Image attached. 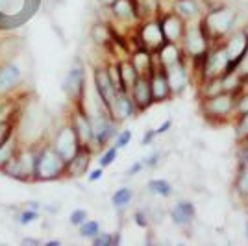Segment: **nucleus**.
I'll use <instances>...</instances> for the list:
<instances>
[{"instance_id":"7ed1b4c3","label":"nucleus","mask_w":248,"mask_h":246,"mask_svg":"<svg viewBox=\"0 0 248 246\" xmlns=\"http://www.w3.org/2000/svg\"><path fill=\"white\" fill-rule=\"evenodd\" d=\"M91 126H93V141H91V152L104 150L109 143H113L115 135L119 134L117 121L109 113L102 109L100 113H91Z\"/></svg>"},{"instance_id":"2eb2a0df","label":"nucleus","mask_w":248,"mask_h":246,"mask_svg":"<svg viewBox=\"0 0 248 246\" xmlns=\"http://www.w3.org/2000/svg\"><path fill=\"white\" fill-rule=\"evenodd\" d=\"M132 94V100H134L137 113H145L148 108H152V91H150V80L146 74H139L137 80H135L134 87L130 89Z\"/></svg>"},{"instance_id":"dca6fc26","label":"nucleus","mask_w":248,"mask_h":246,"mask_svg":"<svg viewBox=\"0 0 248 246\" xmlns=\"http://www.w3.org/2000/svg\"><path fill=\"white\" fill-rule=\"evenodd\" d=\"M161 24V31H163V37H165V41L169 43H182L184 39V33H186V26L187 22L182 19V17H178L174 11H170V13H167L163 15V19L159 21Z\"/></svg>"},{"instance_id":"f704fd0d","label":"nucleus","mask_w":248,"mask_h":246,"mask_svg":"<svg viewBox=\"0 0 248 246\" xmlns=\"http://www.w3.org/2000/svg\"><path fill=\"white\" fill-rule=\"evenodd\" d=\"M132 132L130 130H119V134L115 135V139H113V144L119 148V150H123V148H126V146H130V143H132Z\"/></svg>"},{"instance_id":"473e14b6","label":"nucleus","mask_w":248,"mask_h":246,"mask_svg":"<svg viewBox=\"0 0 248 246\" xmlns=\"http://www.w3.org/2000/svg\"><path fill=\"white\" fill-rule=\"evenodd\" d=\"M235 139L241 144L248 141V113H243V115L237 117V123H235Z\"/></svg>"},{"instance_id":"4be33fe9","label":"nucleus","mask_w":248,"mask_h":246,"mask_svg":"<svg viewBox=\"0 0 248 246\" xmlns=\"http://www.w3.org/2000/svg\"><path fill=\"white\" fill-rule=\"evenodd\" d=\"M155 52H157V54H155V60H157V63H159L163 69H169V67H172V65H176L178 62L184 60V58H182V48H180L178 43L165 41Z\"/></svg>"},{"instance_id":"58836bf2","label":"nucleus","mask_w":248,"mask_h":246,"mask_svg":"<svg viewBox=\"0 0 248 246\" xmlns=\"http://www.w3.org/2000/svg\"><path fill=\"white\" fill-rule=\"evenodd\" d=\"M235 111H237V115L248 113V91H245L241 96H237V100H235Z\"/></svg>"},{"instance_id":"09e8293b","label":"nucleus","mask_w":248,"mask_h":246,"mask_svg":"<svg viewBox=\"0 0 248 246\" xmlns=\"http://www.w3.org/2000/svg\"><path fill=\"white\" fill-rule=\"evenodd\" d=\"M96 2H98L102 8H111V6H113L117 0H96Z\"/></svg>"},{"instance_id":"a211bd4d","label":"nucleus","mask_w":248,"mask_h":246,"mask_svg":"<svg viewBox=\"0 0 248 246\" xmlns=\"http://www.w3.org/2000/svg\"><path fill=\"white\" fill-rule=\"evenodd\" d=\"M170 222L178 228H189V226L195 222V216H197V209L195 204L191 200H180L172 205L170 209Z\"/></svg>"},{"instance_id":"de8ad7c7","label":"nucleus","mask_w":248,"mask_h":246,"mask_svg":"<svg viewBox=\"0 0 248 246\" xmlns=\"http://www.w3.org/2000/svg\"><path fill=\"white\" fill-rule=\"evenodd\" d=\"M21 245H41V241H39V239H33V237H24V239H22L21 241Z\"/></svg>"},{"instance_id":"cd10ccee","label":"nucleus","mask_w":248,"mask_h":246,"mask_svg":"<svg viewBox=\"0 0 248 246\" xmlns=\"http://www.w3.org/2000/svg\"><path fill=\"white\" fill-rule=\"evenodd\" d=\"M91 39L100 46H109L113 41V31L106 22H94L91 28Z\"/></svg>"},{"instance_id":"412c9836","label":"nucleus","mask_w":248,"mask_h":246,"mask_svg":"<svg viewBox=\"0 0 248 246\" xmlns=\"http://www.w3.org/2000/svg\"><path fill=\"white\" fill-rule=\"evenodd\" d=\"M91 157H93V152L89 148L82 146L73 159L67 163V172H65V178H80L85 172H89V167H91Z\"/></svg>"},{"instance_id":"a878e982","label":"nucleus","mask_w":248,"mask_h":246,"mask_svg":"<svg viewBox=\"0 0 248 246\" xmlns=\"http://www.w3.org/2000/svg\"><path fill=\"white\" fill-rule=\"evenodd\" d=\"M2 174L10 176V178H13V180H19V182H31V176L30 172L26 170V167L22 165L21 161V155L17 154L11 161H8V163L2 167V170H0Z\"/></svg>"},{"instance_id":"5701e85b","label":"nucleus","mask_w":248,"mask_h":246,"mask_svg":"<svg viewBox=\"0 0 248 246\" xmlns=\"http://www.w3.org/2000/svg\"><path fill=\"white\" fill-rule=\"evenodd\" d=\"M172 11L186 22H193L202 15V6L198 4V0H174Z\"/></svg>"},{"instance_id":"c756f323","label":"nucleus","mask_w":248,"mask_h":246,"mask_svg":"<svg viewBox=\"0 0 248 246\" xmlns=\"http://www.w3.org/2000/svg\"><path fill=\"white\" fill-rule=\"evenodd\" d=\"M146 189H148L154 196H159V198H170V196L174 195L172 184H170V182H167V180H163V178L148 180Z\"/></svg>"},{"instance_id":"f03ea898","label":"nucleus","mask_w":248,"mask_h":246,"mask_svg":"<svg viewBox=\"0 0 248 246\" xmlns=\"http://www.w3.org/2000/svg\"><path fill=\"white\" fill-rule=\"evenodd\" d=\"M235 22H237V11L230 6H220V8H215V10L211 8L207 11L204 19L200 21V24L206 31L207 39L209 37L222 39L233 30Z\"/></svg>"},{"instance_id":"bb28decb","label":"nucleus","mask_w":248,"mask_h":246,"mask_svg":"<svg viewBox=\"0 0 248 246\" xmlns=\"http://www.w3.org/2000/svg\"><path fill=\"white\" fill-rule=\"evenodd\" d=\"M21 146L22 144H21V139H19L17 132L11 135L4 144H0V170H2V167L8 163V161H11L15 155L19 154Z\"/></svg>"},{"instance_id":"8fccbe9b","label":"nucleus","mask_w":248,"mask_h":246,"mask_svg":"<svg viewBox=\"0 0 248 246\" xmlns=\"http://www.w3.org/2000/svg\"><path fill=\"white\" fill-rule=\"evenodd\" d=\"M46 245H48V246H58V245H60V241H48Z\"/></svg>"},{"instance_id":"0eeeda50","label":"nucleus","mask_w":248,"mask_h":246,"mask_svg":"<svg viewBox=\"0 0 248 246\" xmlns=\"http://www.w3.org/2000/svg\"><path fill=\"white\" fill-rule=\"evenodd\" d=\"M93 83L94 89H96V94L100 98V104L106 111L109 113L111 108H113V102L117 98V85L113 83L111 76H109V71H108V65H98L93 69Z\"/></svg>"},{"instance_id":"a19ab883","label":"nucleus","mask_w":248,"mask_h":246,"mask_svg":"<svg viewBox=\"0 0 248 246\" xmlns=\"http://www.w3.org/2000/svg\"><path fill=\"white\" fill-rule=\"evenodd\" d=\"M134 222L139 226V228H148V224H150V218L146 216L145 211H135Z\"/></svg>"},{"instance_id":"9b49d317","label":"nucleus","mask_w":248,"mask_h":246,"mask_svg":"<svg viewBox=\"0 0 248 246\" xmlns=\"http://www.w3.org/2000/svg\"><path fill=\"white\" fill-rule=\"evenodd\" d=\"M71 126L76 132V137L82 146L91 150V141H93V126H91V117L89 113L83 109L80 104H76V108L71 113Z\"/></svg>"},{"instance_id":"79ce46f5","label":"nucleus","mask_w":248,"mask_h":246,"mask_svg":"<svg viewBox=\"0 0 248 246\" xmlns=\"http://www.w3.org/2000/svg\"><path fill=\"white\" fill-rule=\"evenodd\" d=\"M143 169H145V163H143V159H141V161H135V163L132 165L130 169H128V172H126V176H130V178H132V176L139 174V172H141Z\"/></svg>"},{"instance_id":"ea45409f","label":"nucleus","mask_w":248,"mask_h":246,"mask_svg":"<svg viewBox=\"0 0 248 246\" xmlns=\"http://www.w3.org/2000/svg\"><path fill=\"white\" fill-rule=\"evenodd\" d=\"M161 161V154L159 152H152L150 155L143 157V163H145V169H155Z\"/></svg>"},{"instance_id":"e433bc0d","label":"nucleus","mask_w":248,"mask_h":246,"mask_svg":"<svg viewBox=\"0 0 248 246\" xmlns=\"http://www.w3.org/2000/svg\"><path fill=\"white\" fill-rule=\"evenodd\" d=\"M15 132H17L15 121H11V123H0V144L6 143Z\"/></svg>"},{"instance_id":"b1692460","label":"nucleus","mask_w":248,"mask_h":246,"mask_svg":"<svg viewBox=\"0 0 248 246\" xmlns=\"http://www.w3.org/2000/svg\"><path fill=\"white\" fill-rule=\"evenodd\" d=\"M130 62L134 63V67L137 69L139 74H146V76L152 72V69H154V65H155L152 50H148L145 46H141L139 50H135L134 54H132V58H130Z\"/></svg>"},{"instance_id":"aec40b11","label":"nucleus","mask_w":248,"mask_h":246,"mask_svg":"<svg viewBox=\"0 0 248 246\" xmlns=\"http://www.w3.org/2000/svg\"><path fill=\"white\" fill-rule=\"evenodd\" d=\"M109 10L115 21H119L121 24H132V22L141 21V13L137 10L135 0H117Z\"/></svg>"},{"instance_id":"603ef678","label":"nucleus","mask_w":248,"mask_h":246,"mask_svg":"<svg viewBox=\"0 0 248 246\" xmlns=\"http://www.w3.org/2000/svg\"><path fill=\"white\" fill-rule=\"evenodd\" d=\"M245 237H247V241H248V222H247V226H245Z\"/></svg>"},{"instance_id":"f257e3e1","label":"nucleus","mask_w":248,"mask_h":246,"mask_svg":"<svg viewBox=\"0 0 248 246\" xmlns=\"http://www.w3.org/2000/svg\"><path fill=\"white\" fill-rule=\"evenodd\" d=\"M67 172V161L56 152L52 143H39L35 148L33 182H56Z\"/></svg>"},{"instance_id":"f3484780","label":"nucleus","mask_w":248,"mask_h":246,"mask_svg":"<svg viewBox=\"0 0 248 246\" xmlns=\"http://www.w3.org/2000/svg\"><path fill=\"white\" fill-rule=\"evenodd\" d=\"M135 113H137V108H135L134 100H132V94L126 91L117 92V98H115L109 115L113 117L117 123H124V121L134 119Z\"/></svg>"},{"instance_id":"1a4fd4ad","label":"nucleus","mask_w":248,"mask_h":246,"mask_svg":"<svg viewBox=\"0 0 248 246\" xmlns=\"http://www.w3.org/2000/svg\"><path fill=\"white\" fill-rule=\"evenodd\" d=\"M224 50H226V56H228V71L226 74L230 72H237L239 65L241 62L245 60V56H247L248 52V39L247 35L243 33V31H233V33H230L228 35V39L224 41ZM224 74V76H226Z\"/></svg>"},{"instance_id":"20e7f679","label":"nucleus","mask_w":248,"mask_h":246,"mask_svg":"<svg viewBox=\"0 0 248 246\" xmlns=\"http://www.w3.org/2000/svg\"><path fill=\"white\" fill-rule=\"evenodd\" d=\"M235 100L237 94L230 91H222L213 96H207L202 100V111L206 117H211L213 121H224L235 111Z\"/></svg>"},{"instance_id":"49530a36","label":"nucleus","mask_w":248,"mask_h":246,"mask_svg":"<svg viewBox=\"0 0 248 246\" xmlns=\"http://www.w3.org/2000/svg\"><path fill=\"white\" fill-rule=\"evenodd\" d=\"M170 126H172V121H165V123L161 124V126L155 130V132H157V135H163L165 132H169V130H170Z\"/></svg>"},{"instance_id":"4468645a","label":"nucleus","mask_w":248,"mask_h":246,"mask_svg":"<svg viewBox=\"0 0 248 246\" xmlns=\"http://www.w3.org/2000/svg\"><path fill=\"white\" fill-rule=\"evenodd\" d=\"M22 82V71L17 63H0V96L11 94Z\"/></svg>"},{"instance_id":"423d86ee","label":"nucleus","mask_w":248,"mask_h":246,"mask_svg":"<svg viewBox=\"0 0 248 246\" xmlns=\"http://www.w3.org/2000/svg\"><path fill=\"white\" fill-rule=\"evenodd\" d=\"M83 91H85V67L80 58H76L63 80V92L73 104L82 102Z\"/></svg>"},{"instance_id":"6ab92c4d","label":"nucleus","mask_w":248,"mask_h":246,"mask_svg":"<svg viewBox=\"0 0 248 246\" xmlns=\"http://www.w3.org/2000/svg\"><path fill=\"white\" fill-rule=\"evenodd\" d=\"M167 71V80H169V85H170V91L174 96H180L182 92L186 91L187 82H189V72H187V65L186 60L178 62L176 65L165 69Z\"/></svg>"},{"instance_id":"37998d69","label":"nucleus","mask_w":248,"mask_h":246,"mask_svg":"<svg viewBox=\"0 0 248 246\" xmlns=\"http://www.w3.org/2000/svg\"><path fill=\"white\" fill-rule=\"evenodd\" d=\"M102 176H104V169H102V167H98V169H94V170H89L87 180H89L91 184H94V182H98Z\"/></svg>"},{"instance_id":"f8f14e48","label":"nucleus","mask_w":248,"mask_h":246,"mask_svg":"<svg viewBox=\"0 0 248 246\" xmlns=\"http://www.w3.org/2000/svg\"><path fill=\"white\" fill-rule=\"evenodd\" d=\"M148 80H150V91H152V100H154V104H163L174 96L172 91H170L169 80H167V71L157 63V60H155L152 72L148 74Z\"/></svg>"},{"instance_id":"39448f33","label":"nucleus","mask_w":248,"mask_h":246,"mask_svg":"<svg viewBox=\"0 0 248 246\" xmlns=\"http://www.w3.org/2000/svg\"><path fill=\"white\" fill-rule=\"evenodd\" d=\"M182 45H184L186 56L191 58V60H198V58L206 56V52L209 50V45H207V35L204 28H202V24H200V21L187 22Z\"/></svg>"},{"instance_id":"393cba45","label":"nucleus","mask_w":248,"mask_h":246,"mask_svg":"<svg viewBox=\"0 0 248 246\" xmlns=\"http://www.w3.org/2000/svg\"><path fill=\"white\" fill-rule=\"evenodd\" d=\"M117 69H119V78H121V91L130 92V89L134 87L135 80L139 76L137 69L134 67V63L130 60H121L117 62Z\"/></svg>"},{"instance_id":"c9c22d12","label":"nucleus","mask_w":248,"mask_h":246,"mask_svg":"<svg viewBox=\"0 0 248 246\" xmlns=\"http://www.w3.org/2000/svg\"><path fill=\"white\" fill-rule=\"evenodd\" d=\"M87 218H89V213H87L83 207H78V209H74L73 213L69 215V222H71V226L78 228V226L83 224Z\"/></svg>"},{"instance_id":"c03bdc74","label":"nucleus","mask_w":248,"mask_h":246,"mask_svg":"<svg viewBox=\"0 0 248 246\" xmlns=\"http://www.w3.org/2000/svg\"><path fill=\"white\" fill-rule=\"evenodd\" d=\"M155 137H157V132H155V130H146L145 135H143V141H141V144H143V146H148V144L154 141Z\"/></svg>"},{"instance_id":"3c124183","label":"nucleus","mask_w":248,"mask_h":246,"mask_svg":"<svg viewBox=\"0 0 248 246\" xmlns=\"http://www.w3.org/2000/svg\"><path fill=\"white\" fill-rule=\"evenodd\" d=\"M243 33H245V35H247V39H248V24H245V26H243Z\"/></svg>"},{"instance_id":"c85d7f7f","label":"nucleus","mask_w":248,"mask_h":246,"mask_svg":"<svg viewBox=\"0 0 248 246\" xmlns=\"http://www.w3.org/2000/svg\"><path fill=\"white\" fill-rule=\"evenodd\" d=\"M134 189L130 187H119L111 195V205H113L117 211H124L126 207H130V204L134 202Z\"/></svg>"},{"instance_id":"ddd939ff","label":"nucleus","mask_w":248,"mask_h":246,"mask_svg":"<svg viewBox=\"0 0 248 246\" xmlns=\"http://www.w3.org/2000/svg\"><path fill=\"white\" fill-rule=\"evenodd\" d=\"M137 39H139V45L145 46L148 50H157L163 43H165V37H163V31H161V24L159 21L152 17V19H146L139 30H137Z\"/></svg>"},{"instance_id":"9d476101","label":"nucleus","mask_w":248,"mask_h":246,"mask_svg":"<svg viewBox=\"0 0 248 246\" xmlns=\"http://www.w3.org/2000/svg\"><path fill=\"white\" fill-rule=\"evenodd\" d=\"M228 71V56L224 46L220 45L213 50H207L204 56V65H202V72H204V82L207 80H215V78H222Z\"/></svg>"},{"instance_id":"72a5a7b5","label":"nucleus","mask_w":248,"mask_h":246,"mask_svg":"<svg viewBox=\"0 0 248 246\" xmlns=\"http://www.w3.org/2000/svg\"><path fill=\"white\" fill-rule=\"evenodd\" d=\"M37 218H39V209H31V207H26V209H22L21 213L15 216V220H17V222H19L21 226L33 224Z\"/></svg>"},{"instance_id":"7c9ffc66","label":"nucleus","mask_w":248,"mask_h":246,"mask_svg":"<svg viewBox=\"0 0 248 246\" xmlns=\"http://www.w3.org/2000/svg\"><path fill=\"white\" fill-rule=\"evenodd\" d=\"M100 231H102L100 222H98V220H91V218H87L83 224L78 226V233H80L82 239H91V241H93Z\"/></svg>"},{"instance_id":"2f4dec72","label":"nucleus","mask_w":248,"mask_h":246,"mask_svg":"<svg viewBox=\"0 0 248 246\" xmlns=\"http://www.w3.org/2000/svg\"><path fill=\"white\" fill-rule=\"evenodd\" d=\"M117 157H119V148L115 144H108L102 150V155L98 157V165L102 169H108L109 165H113L117 161Z\"/></svg>"},{"instance_id":"4c0bfd02","label":"nucleus","mask_w":248,"mask_h":246,"mask_svg":"<svg viewBox=\"0 0 248 246\" xmlns=\"http://www.w3.org/2000/svg\"><path fill=\"white\" fill-rule=\"evenodd\" d=\"M93 245L94 246H111V245H115V235L108 233V231H100V233L93 239Z\"/></svg>"},{"instance_id":"6e6552de","label":"nucleus","mask_w":248,"mask_h":246,"mask_svg":"<svg viewBox=\"0 0 248 246\" xmlns=\"http://www.w3.org/2000/svg\"><path fill=\"white\" fill-rule=\"evenodd\" d=\"M50 143H52V146L56 148V152L62 155L67 163H69L74 155H76V152L82 148V144L78 141L76 132H74V128L71 126V123L60 126V130L56 132V135H54V139H52Z\"/></svg>"},{"instance_id":"a18cd8bd","label":"nucleus","mask_w":248,"mask_h":246,"mask_svg":"<svg viewBox=\"0 0 248 246\" xmlns=\"http://www.w3.org/2000/svg\"><path fill=\"white\" fill-rule=\"evenodd\" d=\"M237 72L243 76V78H248V52H247V56H245V60H243L241 65H239Z\"/></svg>"}]
</instances>
